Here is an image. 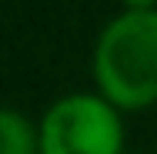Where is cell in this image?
<instances>
[{
	"label": "cell",
	"instance_id": "cell-4",
	"mask_svg": "<svg viewBox=\"0 0 157 154\" xmlns=\"http://www.w3.org/2000/svg\"><path fill=\"white\" fill-rule=\"evenodd\" d=\"M124 3H127V10H154L157 0H124Z\"/></svg>",
	"mask_w": 157,
	"mask_h": 154
},
{
	"label": "cell",
	"instance_id": "cell-1",
	"mask_svg": "<svg viewBox=\"0 0 157 154\" xmlns=\"http://www.w3.org/2000/svg\"><path fill=\"white\" fill-rule=\"evenodd\" d=\"M100 94L124 111L157 104V10H124L94 50Z\"/></svg>",
	"mask_w": 157,
	"mask_h": 154
},
{
	"label": "cell",
	"instance_id": "cell-2",
	"mask_svg": "<svg viewBox=\"0 0 157 154\" xmlns=\"http://www.w3.org/2000/svg\"><path fill=\"white\" fill-rule=\"evenodd\" d=\"M40 154H121L124 127L104 94H67L40 121Z\"/></svg>",
	"mask_w": 157,
	"mask_h": 154
},
{
	"label": "cell",
	"instance_id": "cell-3",
	"mask_svg": "<svg viewBox=\"0 0 157 154\" xmlns=\"http://www.w3.org/2000/svg\"><path fill=\"white\" fill-rule=\"evenodd\" d=\"M0 154H40V131L13 107L0 114Z\"/></svg>",
	"mask_w": 157,
	"mask_h": 154
}]
</instances>
